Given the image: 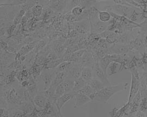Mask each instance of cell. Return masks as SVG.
Wrapping results in <instances>:
<instances>
[{"label":"cell","mask_w":147,"mask_h":117,"mask_svg":"<svg viewBox=\"0 0 147 117\" xmlns=\"http://www.w3.org/2000/svg\"><path fill=\"white\" fill-rule=\"evenodd\" d=\"M128 85L127 82H125L120 83L116 85L109 86L105 87L99 92L93 94L89 98L92 100L106 104L117 93L126 90Z\"/></svg>","instance_id":"obj_1"},{"label":"cell","mask_w":147,"mask_h":117,"mask_svg":"<svg viewBox=\"0 0 147 117\" xmlns=\"http://www.w3.org/2000/svg\"><path fill=\"white\" fill-rule=\"evenodd\" d=\"M105 11L109 12H112L119 16L126 17L130 19L132 14L136 9L135 8L126 5H122L118 4H115L113 5H110L105 7Z\"/></svg>","instance_id":"obj_2"},{"label":"cell","mask_w":147,"mask_h":117,"mask_svg":"<svg viewBox=\"0 0 147 117\" xmlns=\"http://www.w3.org/2000/svg\"><path fill=\"white\" fill-rule=\"evenodd\" d=\"M110 54H118V55H125L129 53L131 51L128 45L116 43L112 44L109 48Z\"/></svg>","instance_id":"obj_3"},{"label":"cell","mask_w":147,"mask_h":117,"mask_svg":"<svg viewBox=\"0 0 147 117\" xmlns=\"http://www.w3.org/2000/svg\"><path fill=\"white\" fill-rule=\"evenodd\" d=\"M93 74L96 76V79L99 80L106 85L111 86V84L108 79V75L106 74L104 71L100 67L99 63L94 64V67L93 68Z\"/></svg>","instance_id":"obj_4"},{"label":"cell","mask_w":147,"mask_h":117,"mask_svg":"<svg viewBox=\"0 0 147 117\" xmlns=\"http://www.w3.org/2000/svg\"><path fill=\"white\" fill-rule=\"evenodd\" d=\"M82 67H89L92 69L94 66V60L91 51L86 50L79 63Z\"/></svg>","instance_id":"obj_5"},{"label":"cell","mask_w":147,"mask_h":117,"mask_svg":"<svg viewBox=\"0 0 147 117\" xmlns=\"http://www.w3.org/2000/svg\"><path fill=\"white\" fill-rule=\"evenodd\" d=\"M33 101L36 108L42 110L47 106L49 100L44 93V91H39L33 98Z\"/></svg>","instance_id":"obj_6"},{"label":"cell","mask_w":147,"mask_h":117,"mask_svg":"<svg viewBox=\"0 0 147 117\" xmlns=\"http://www.w3.org/2000/svg\"><path fill=\"white\" fill-rule=\"evenodd\" d=\"M131 74V88L128 96L127 102L130 103L132 100L134 98L140 90V80L137 79L132 73Z\"/></svg>","instance_id":"obj_7"},{"label":"cell","mask_w":147,"mask_h":117,"mask_svg":"<svg viewBox=\"0 0 147 117\" xmlns=\"http://www.w3.org/2000/svg\"><path fill=\"white\" fill-rule=\"evenodd\" d=\"M90 23V31L94 34H102L106 32L110 25V22L104 23L98 20L94 23Z\"/></svg>","instance_id":"obj_8"},{"label":"cell","mask_w":147,"mask_h":117,"mask_svg":"<svg viewBox=\"0 0 147 117\" xmlns=\"http://www.w3.org/2000/svg\"><path fill=\"white\" fill-rule=\"evenodd\" d=\"M75 93L74 92H70V93H65L63 96L58 98L56 101V105L57 107L58 111L60 113H61V109L64 105L68 102V101L71 100L74 98Z\"/></svg>","instance_id":"obj_9"},{"label":"cell","mask_w":147,"mask_h":117,"mask_svg":"<svg viewBox=\"0 0 147 117\" xmlns=\"http://www.w3.org/2000/svg\"><path fill=\"white\" fill-rule=\"evenodd\" d=\"M56 73L55 70H53L52 73H45L42 71L40 78L42 79L44 82V90H47L49 88Z\"/></svg>","instance_id":"obj_10"},{"label":"cell","mask_w":147,"mask_h":117,"mask_svg":"<svg viewBox=\"0 0 147 117\" xmlns=\"http://www.w3.org/2000/svg\"><path fill=\"white\" fill-rule=\"evenodd\" d=\"M52 9L57 12H64L66 10L67 1H52L48 2Z\"/></svg>","instance_id":"obj_11"},{"label":"cell","mask_w":147,"mask_h":117,"mask_svg":"<svg viewBox=\"0 0 147 117\" xmlns=\"http://www.w3.org/2000/svg\"><path fill=\"white\" fill-rule=\"evenodd\" d=\"M74 98L75 99V108L82 106L92 101L89 96H85L82 94H80L79 93H75Z\"/></svg>","instance_id":"obj_12"},{"label":"cell","mask_w":147,"mask_h":117,"mask_svg":"<svg viewBox=\"0 0 147 117\" xmlns=\"http://www.w3.org/2000/svg\"><path fill=\"white\" fill-rule=\"evenodd\" d=\"M86 50L87 49L78 50V51L75 52L74 53L69 56L63 57V61H69V62H74L75 64H78Z\"/></svg>","instance_id":"obj_13"},{"label":"cell","mask_w":147,"mask_h":117,"mask_svg":"<svg viewBox=\"0 0 147 117\" xmlns=\"http://www.w3.org/2000/svg\"><path fill=\"white\" fill-rule=\"evenodd\" d=\"M74 25H75L76 30L82 34H86L90 31V23L88 19L78 22Z\"/></svg>","instance_id":"obj_14"},{"label":"cell","mask_w":147,"mask_h":117,"mask_svg":"<svg viewBox=\"0 0 147 117\" xmlns=\"http://www.w3.org/2000/svg\"><path fill=\"white\" fill-rule=\"evenodd\" d=\"M1 66H8V64L12 63L13 61L15 58V54L7 51H3V53H1Z\"/></svg>","instance_id":"obj_15"},{"label":"cell","mask_w":147,"mask_h":117,"mask_svg":"<svg viewBox=\"0 0 147 117\" xmlns=\"http://www.w3.org/2000/svg\"><path fill=\"white\" fill-rule=\"evenodd\" d=\"M67 76H68V73L67 72L57 73L49 88L55 89L57 86L63 83V81L67 78Z\"/></svg>","instance_id":"obj_16"},{"label":"cell","mask_w":147,"mask_h":117,"mask_svg":"<svg viewBox=\"0 0 147 117\" xmlns=\"http://www.w3.org/2000/svg\"><path fill=\"white\" fill-rule=\"evenodd\" d=\"M82 67L79 64H75L73 67L69 70L68 76L76 80L81 77Z\"/></svg>","instance_id":"obj_17"},{"label":"cell","mask_w":147,"mask_h":117,"mask_svg":"<svg viewBox=\"0 0 147 117\" xmlns=\"http://www.w3.org/2000/svg\"><path fill=\"white\" fill-rule=\"evenodd\" d=\"M87 83L91 86L92 88L93 89V90L94 92V93L99 92L105 87L109 86L96 79H93L92 80Z\"/></svg>","instance_id":"obj_18"},{"label":"cell","mask_w":147,"mask_h":117,"mask_svg":"<svg viewBox=\"0 0 147 117\" xmlns=\"http://www.w3.org/2000/svg\"><path fill=\"white\" fill-rule=\"evenodd\" d=\"M93 71L92 68L83 67L81 72V77L85 80L87 82H88L93 79Z\"/></svg>","instance_id":"obj_19"},{"label":"cell","mask_w":147,"mask_h":117,"mask_svg":"<svg viewBox=\"0 0 147 117\" xmlns=\"http://www.w3.org/2000/svg\"><path fill=\"white\" fill-rule=\"evenodd\" d=\"M75 64V63L69 61H63L55 70L57 73L67 72L68 73L69 70L73 67Z\"/></svg>","instance_id":"obj_20"},{"label":"cell","mask_w":147,"mask_h":117,"mask_svg":"<svg viewBox=\"0 0 147 117\" xmlns=\"http://www.w3.org/2000/svg\"><path fill=\"white\" fill-rule=\"evenodd\" d=\"M121 72V64L116 62H112L107 68V75H113Z\"/></svg>","instance_id":"obj_21"},{"label":"cell","mask_w":147,"mask_h":117,"mask_svg":"<svg viewBox=\"0 0 147 117\" xmlns=\"http://www.w3.org/2000/svg\"><path fill=\"white\" fill-rule=\"evenodd\" d=\"M75 80L68 76L67 78L63 81V84L65 89V93H70L73 92Z\"/></svg>","instance_id":"obj_22"},{"label":"cell","mask_w":147,"mask_h":117,"mask_svg":"<svg viewBox=\"0 0 147 117\" xmlns=\"http://www.w3.org/2000/svg\"><path fill=\"white\" fill-rule=\"evenodd\" d=\"M111 62L112 61L109 57V55H106L104 58L100 59L99 61V65L100 67L107 74V68Z\"/></svg>","instance_id":"obj_23"},{"label":"cell","mask_w":147,"mask_h":117,"mask_svg":"<svg viewBox=\"0 0 147 117\" xmlns=\"http://www.w3.org/2000/svg\"><path fill=\"white\" fill-rule=\"evenodd\" d=\"M111 18V14L108 11H99L98 14V19L100 21L108 23L110 21Z\"/></svg>","instance_id":"obj_24"},{"label":"cell","mask_w":147,"mask_h":117,"mask_svg":"<svg viewBox=\"0 0 147 117\" xmlns=\"http://www.w3.org/2000/svg\"><path fill=\"white\" fill-rule=\"evenodd\" d=\"M87 84V82L84 80L81 77L75 80L73 92L75 93L78 92L81 90L84 86Z\"/></svg>","instance_id":"obj_25"},{"label":"cell","mask_w":147,"mask_h":117,"mask_svg":"<svg viewBox=\"0 0 147 117\" xmlns=\"http://www.w3.org/2000/svg\"><path fill=\"white\" fill-rule=\"evenodd\" d=\"M63 58H59L51 61L50 62H49L47 64H45L44 66V69H47V70H50V69H53L55 70L56 69L58 66L61 64L62 62H63Z\"/></svg>","instance_id":"obj_26"},{"label":"cell","mask_w":147,"mask_h":117,"mask_svg":"<svg viewBox=\"0 0 147 117\" xmlns=\"http://www.w3.org/2000/svg\"><path fill=\"white\" fill-rule=\"evenodd\" d=\"M84 11V9L80 6H77L72 9L71 11V15L75 17V21H78V19L82 15Z\"/></svg>","instance_id":"obj_27"},{"label":"cell","mask_w":147,"mask_h":117,"mask_svg":"<svg viewBox=\"0 0 147 117\" xmlns=\"http://www.w3.org/2000/svg\"><path fill=\"white\" fill-rule=\"evenodd\" d=\"M77 93L84 94L85 96H88L89 97H90V96H92L93 94H94L93 89L88 83L84 86L81 90H79V92Z\"/></svg>","instance_id":"obj_28"},{"label":"cell","mask_w":147,"mask_h":117,"mask_svg":"<svg viewBox=\"0 0 147 117\" xmlns=\"http://www.w3.org/2000/svg\"><path fill=\"white\" fill-rule=\"evenodd\" d=\"M42 11V7L41 5H39V2H38L37 4L34 6V7L32 9V14L33 16L38 17L40 16Z\"/></svg>","instance_id":"obj_29"},{"label":"cell","mask_w":147,"mask_h":117,"mask_svg":"<svg viewBox=\"0 0 147 117\" xmlns=\"http://www.w3.org/2000/svg\"><path fill=\"white\" fill-rule=\"evenodd\" d=\"M80 1H67V5L65 12H70L72 11L75 7L79 6Z\"/></svg>","instance_id":"obj_30"},{"label":"cell","mask_w":147,"mask_h":117,"mask_svg":"<svg viewBox=\"0 0 147 117\" xmlns=\"http://www.w3.org/2000/svg\"><path fill=\"white\" fill-rule=\"evenodd\" d=\"M139 111L146 113L147 112V97H143L139 104Z\"/></svg>","instance_id":"obj_31"},{"label":"cell","mask_w":147,"mask_h":117,"mask_svg":"<svg viewBox=\"0 0 147 117\" xmlns=\"http://www.w3.org/2000/svg\"><path fill=\"white\" fill-rule=\"evenodd\" d=\"M37 1H26L25 3L21 5V9L26 11L30 9H32L37 3Z\"/></svg>","instance_id":"obj_32"},{"label":"cell","mask_w":147,"mask_h":117,"mask_svg":"<svg viewBox=\"0 0 147 117\" xmlns=\"http://www.w3.org/2000/svg\"><path fill=\"white\" fill-rule=\"evenodd\" d=\"M47 43V41L46 40H42L39 41L36 44V46L35 47V49L34 50V53H38L40 51H42L43 48L46 46V45Z\"/></svg>","instance_id":"obj_33"},{"label":"cell","mask_w":147,"mask_h":117,"mask_svg":"<svg viewBox=\"0 0 147 117\" xmlns=\"http://www.w3.org/2000/svg\"><path fill=\"white\" fill-rule=\"evenodd\" d=\"M64 93H65V89H64L63 83H62L56 87L55 96H56L57 99H58V98H59L60 96H63Z\"/></svg>","instance_id":"obj_34"},{"label":"cell","mask_w":147,"mask_h":117,"mask_svg":"<svg viewBox=\"0 0 147 117\" xmlns=\"http://www.w3.org/2000/svg\"><path fill=\"white\" fill-rule=\"evenodd\" d=\"M25 13H26V11L22 10V9H21V10L19 11V12L16 15L14 20H13V23L15 25H18L20 22L21 21L22 19V16Z\"/></svg>","instance_id":"obj_35"},{"label":"cell","mask_w":147,"mask_h":117,"mask_svg":"<svg viewBox=\"0 0 147 117\" xmlns=\"http://www.w3.org/2000/svg\"><path fill=\"white\" fill-rule=\"evenodd\" d=\"M36 44L37 43H34V44L33 43H31L30 45L25 46L24 47H22L20 51V52H21V55L25 54L28 53L29 52H30L33 48L34 47V46L36 47Z\"/></svg>","instance_id":"obj_36"},{"label":"cell","mask_w":147,"mask_h":117,"mask_svg":"<svg viewBox=\"0 0 147 117\" xmlns=\"http://www.w3.org/2000/svg\"><path fill=\"white\" fill-rule=\"evenodd\" d=\"M58 58H59L58 57V55L56 54V53L54 52H52L51 53H50L47 55L45 64H47L49 62H50L56 60Z\"/></svg>","instance_id":"obj_37"},{"label":"cell","mask_w":147,"mask_h":117,"mask_svg":"<svg viewBox=\"0 0 147 117\" xmlns=\"http://www.w3.org/2000/svg\"><path fill=\"white\" fill-rule=\"evenodd\" d=\"M25 117H40V114L38 110L36 107L33 112L29 114H25Z\"/></svg>","instance_id":"obj_38"},{"label":"cell","mask_w":147,"mask_h":117,"mask_svg":"<svg viewBox=\"0 0 147 117\" xmlns=\"http://www.w3.org/2000/svg\"><path fill=\"white\" fill-rule=\"evenodd\" d=\"M141 35L142 36V40L144 48L147 50V33L143 34H141Z\"/></svg>","instance_id":"obj_39"},{"label":"cell","mask_w":147,"mask_h":117,"mask_svg":"<svg viewBox=\"0 0 147 117\" xmlns=\"http://www.w3.org/2000/svg\"><path fill=\"white\" fill-rule=\"evenodd\" d=\"M135 117H147V116L145 113L138 111L136 113Z\"/></svg>","instance_id":"obj_40"},{"label":"cell","mask_w":147,"mask_h":117,"mask_svg":"<svg viewBox=\"0 0 147 117\" xmlns=\"http://www.w3.org/2000/svg\"><path fill=\"white\" fill-rule=\"evenodd\" d=\"M58 117H63V116H62V114H59V116H58Z\"/></svg>","instance_id":"obj_41"},{"label":"cell","mask_w":147,"mask_h":117,"mask_svg":"<svg viewBox=\"0 0 147 117\" xmlns=\"http://www.w3.org/2000/svg\"><path fill=\"white\" fill-rule=\"evenodd\" d=\"M146 85H147V81H146Z\"/></svg>","instance_id":"obj_42"},{"label":"cell","mask_w":147,"mask_h":117,"mask_svg":"<svg viewBox=\"0 0 147 117\" xmlns=\"http://www.w3.org/2000/svg\"></svg>","instance_id":"obj_43"}]
</instances>
